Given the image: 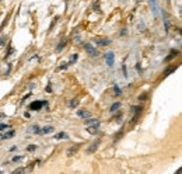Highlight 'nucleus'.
<instances>
[{
    "label": "nucleus",
    "instance_id": "nucleus-25",
    "mask_svg": "<svg viewBox=\"0 0 182 174\" xmlns=\"http://www.w3.org/2000/svg\"><path fill=\"white\" fill-rule=\"evenodd\" d=\"M35 149H37L35 146H28V148H27V150L28 152H32V150H35Z\"/></svg>",
    "mask_w": 182,
    "mask_h": 174
},
{
    "label": "nucleus",
    "instance_id": "nucleus-13",
    "mask_svg": "<svg viewBox=\"0 0 182 174\" xmlns=\"http://www.w3.org/2000/svg\"><path fill=\"white\" fill-rule=\"evenodd\" d=\"M163 16H164V23H165V30L168 31V30H170V23H168V18H167L165 11H163Z\"/></svg>",
    "mask_w": 182,
    "mask_h": 174
},
{
    "label": "nucleus",
    "instance_id": "nucleus-8",
    "mask_svg": "<svg viewBox=\"0 0 182 174\" xmlns=\"http://www.w3.org/2000/svg\"><path fill=\"white\" fill-rule=\"evenodd\" d=\"M79 148H80V145H76V146H71L70 149H69V153H67V155H69V156H71V155H74L76 152L79 150Z\"/></svg>",
    "mask_w": 182,
    "mask_h": 174
},
{
    "label": "nucleus",
    "instance_id": "nucleus-5",
    "mask_svg": "<svg viewBox=\"0 0 182 174\" xmlns=\"http://www.w3.org/2000/svg\"><path fill=\"white\" fill-rule=\"evenodd\" d=\"M151 3V10H153V13L157 16L158 14V4H157V0H150Z\"/></svg>",
    "mask_w": 182,
    "mask_h": 174
},
{
    "label": "nucleus",
    "instance_id": "nucleus-29",
    "mask_svg": "<svg viewBox=\"0 0 182 174\" xmlns=\"http://www.w3.org/2000/svg\"><path fill=\"white\" fill-rule=\"evenodd\" d=\"M137 1H139V0H137Z\"/></svg>",
    "mask_w": 182,
    "mask_h": 174
},
{
    "label": "nucleus",
    "instance_id": "nucleus-6",
    "mask_svg": "<svg viewBox=\"0 0 182 174\" xmlns=\"http://www.w3.org/2000/svg\"><path fill=\"white\" fill-rule=\"evenodd\" d=\"M98 146H100V141H95V142L87 149V153H94V152L97 150V148H98Z\"/></svg>",
    "mask_w": 182,
    "mask_h": 174
},
{
    "label": "nucleus",
    "instance_id": "nucleus-19",
    "mask_svg": "<svg viewBox=\"0 0 182 174\" xmlns=\"http://www.w3.org/2000/svg\"><path fill=\"white\" fill-rule=\"evenodd\" d=\"M76 61H77V55H71L70 56V62H69V63H74Z\"/></svg>",
    "mask_w": 182,
    "mask_h": 174
},
{
    "label": "nucleus",
    "instance_id": "nucleus-9",
    "mask_svg": "<svg viewBox=\"0 0 182 174\" xmlns=\"http://www.w3.org/2000/svg\"><path fill=\"white\" fill-rule=\"evenodd\" d=\"M14 135H16V132H14V131H10V132H7V134L1 135V138H3V139H8V138H13Z\"/></svg>",
    "mask_w": 182,
    "mask_h": 174
},
{
    "label": "nucleus",
    "instance_id": "nucleus-26",
    "mask_svg": "<svg viewBox=\"0 0 182 174\" xmlns=\"http://www.w3.org/2000/svg\"><path fill=\"white\" fill-rule=\"evenodd\" d=\"M146 98V94H143V95H139V100H144Z\"/></svg>",
    "mask_w": 182,
    "mask_h": 174
},
{
    "label": "nucleus",
    "instance_id": "nucleus-22",
    "mask_svg": "<svg viewBox=\"0 0 182 174\" xmlns=\"http://www.w3.org/2000/svg\"><path fill=\"white\" fill-rule=\"evenodd\" d=\"M25 170L24 168H17V170H14V174H18V173H24Z\"/></svg>",
    "mask_w": 182,
    "mask_h": 174
},
{
    "label": "nucleus",
    "instance_id": "nucleus-18",
    "mask_svg": "<svg viewBox=\"0 0 182 174\" xmlns=\"http://www.w3.org/2000/svg\"><path fill=\"white\" fill-rule=\"evenodd\" d=\"M175 69H176V68H170V69H167V70H165V73H164V76H168V74H170L171 72H174Z\"/></svg>",
    "mask_w": 182,
    "mask_h": 174
},
{
    "label": "nucleus",
    "instance_id": "nucleus-7",
    "mask_svg": "<svg viewBox=\"0 0 182 174\" xmlns=\"http://www.w3.org/2000/svg\"><path fill=\"white\" fill-rule=\"evenodd\" d=\"M94 42L97 44V45L105 47V45H109V44H111V40H107V38H105V40H95Z\"/></svg>",
    "mask_w": 182,
    "mask_h": 174
},
{
    "label": "nucleus",
    "instance_id": "nucleus-27",
    "mask_svg": "<svg viewBox=\"0 0 182 174\" xmlns=\"http://www.w3.org/2000/svg\"><path fill=\"white\" fill-rule=\"evenodd\" d=\"M4 117V114H0V118H3Z\"/></svg>",
    "mask_w": 182,
    "mask_h": 174
},
{
    "label": "nucleus",
    "instance_id": "nucleus-2",
    "mask_svg": "<svg viewBox=\"0 0 182 174\" xmlns=\"http://www.w3.org/2000/svg\"><path fill=\"white\" fill-rule=\"evenodd\" d=\"M86 49L88 51V54H90L91 56H98V51H97L91 44H86Z\"/></svg>",
    "mask_w": 182,
    "mask_h": 174
},
{
    "label": "nucleus",
    "instance_id": "nucleus-17",
    "mask_svg": "<svg viewBox=\"0 0 182 174\" xmlns=\"http://www.w3.org/2000/svg\"><path fill=\"white\" fill-rule=\"evenodd\" d=\"M77 104H79V100H76V98H74V100H71V101H70V107H71V108H74V107H77Z\"/></svg>",
    "mask_w": 182,
    "mask_h": 174
},
{
    "label": "nucleus",
    "instance_id": "nucleus-12",
    "mask_svg": "<svg viewBox=\"0 0 182 174\" xmlns=\"http://www.w3.org/2000/svg\"><path fill=\"white\" fill-rule=\"evenodd\" d=\"M66 138H67V134H64V132H60V134L55 135V139H66Z\"/></svg>",
    "mask_w": 182,
    "mask_h": 174
},
{
    "label": "nucleus",
    "instance_id": "nucleus-23",
    "mask_svg": "<svg viewBox=\"0 0 182 174\" xmlns=\"http://www.w3.org/2000/svg\"><path fill=\"white\" fill-rule=\"evenodd\" d=\"M113 88H115V94H120V88L118 86H115Z\"/></svg>",
    "mask_w": 182,
    "mask_h": 174
},
{
    "label": "nucleus",
    "instance_id": "nucleus-16",
    "mask_svg": "<svg viewBox=\"0 0 182 174\" xmlns=\"http://www.w3.org/2000/svg\"><path fill=\"white\" fill-rule=\"evenodd\" d=\"M118 108H120V103H115V104H112V107H111V111L113 112V111H116Z\"/></svg>",
    "mask_w": 182,
    "mask_h": 174
},
{
    "label": "nucleus",
    "instance_id": "nucleus-20",
    "mask_svg": "<svg viewBox=\"0 0 182 174\" xmlns=\"http://www.w3.org/2000/svg\"><path fill=\"white\" fill-rule=\"evenodd\" d=\"M6 40H7L6 37H1V38H0V48H1L3 45H4V44H6Z\"/></svg>",
    "mask_w": 182,
    "mask_h": 174
},
{
    "label": "nucleus",
    "instance_id": "nucleus-1",
    "mask_svg": "<svg viewBox=\"0 0 182 174\" xmlns=\"http://www.w3.org/2000/svg\"><path fill=\"white\" fill-rule=\"evenodd\" d=\"M42 105H48V103H46V101H34V103L30 104V108L37 111V110H39Z\"/></svg>",
    "mask_w": 182,
    "mask_h": 174
},
{
    "label": "nucleus",
    "instance_id": "nucleus-28",
    "mask_svg": "<svg viewBox=\"0 0 182 174\" xmlns=\"http://www.w3.org/2000/svg\"><path fill=\"white\" fill-rule=\"evenodd\" d=\"M167 1H168V3H170V0H167Z\"/></svg>",
    "mask_w": 182,
    "mask_h": 174
},
{
    "label": "nucleus",
    "instance_id": "nucleus-10",
    "mask_svg": "<svg viewBox=\"0 0 182 174\" xmlns=\"http://www.w3.org/2000/svg\"><path fill=\"white\" fill-rule=\"evenodd\" d=\"M87 125H94V127H98V125H100V121H98V119H88Z\"/></svg>",
    "mask_w": 182,
    "mask_h": 174
},
{
    "label": "nucleus",
    "instance_id": "nucleus-3",
    "mask_svg": "<svg viewBox=\"0 0 182 174\" xmlns=\"http://www.w3.org/2000/svg\"><path fill=\"white\" fill-rule=\"evenodd\" d=\"M77 115L86 119V118H90V117H91V112H90V111H84V110H79L77 111Z\"/></svg>",
    "mask_w": 182,
    "mask_h": 174
},
{
    "label": "nucleus",
    "instance_id": "nucleus-24",
    "mask_svg": "<svg viewBox=\"0 0 182 174\" xmlns=\"http://www.w3.org/2000/svg\"><path fill=\"white\" fill-rule=\"evenodd\" d=\"M8 125H6V124H3V125H0V131H4V129H7Z\"/></svg>",
    "mask_w": 182,
    "mask_h": 174
},
{
    "label": "nucleus",
    "instance_id": "nucleus-21",
    "mask_svg": "<svg viewBox=\"0 0 182 174\" xmlns=\"http://www.w3.org/2000/svg\"><path fill=\"white\" fill-rule=\"evenodd\" d=\"M23 156H14V157H13V161H21V160H23Z\"/></svg>",
    "mask_w": 182,
    "mask_h": 174
},
{
    "label": "nucleus",
    "instance_id": "nucleus-11",
    "mask_svg": "<svg viewBox=\"0 0 182 174\" xmlns=\"http://www.w3.org/2000/svg\"><path fill=\"white\" fill-rule=\"evenodd\" d=\"M52 131H53V128H51V127H45L44 129H42V131H41V134H42V135H46V134H51Z\"/></svg>",
    "mask_w": 182,
    "mask_h": 174
},
{
    "label": "nucleus",
    "instance_id": "nucleus-4",
    "mask_svg": "<svg viewBox=\"0 0 182 174\" xmlns=\"http://www.w3.org/2000/svg\"><path fill=\"white\" fill-rule=\"evenodd\" d=\"M113 58H115V56H113L112 52H108V54H107V65H108L109 68L113 66Z\"/></svg>",
    "mask_w": 182,
    "mask_h": 174
},
{
    "label": "nucleus",
    "instance_id": "nucleus-15",
    "mask_svg": "<svg viewBox=\"0 0 182 174\" xmlns=\"http://www.w3.org/2000/svg\"><path fill=\"white\" fill-rule=\"evenodd\" d=\"M87 131H88V132H90L91 135H94V134H97V127H94V125H93V127H90V125H88Z\"/></svg>",
    "mask_w": 182,
    "mask_h": 174
},
{
    "label": "nucleus",
    "instance_id": "nucleus-14",
    "mask_svg": "<svg viewBox=\"0 0 182 174\" xmlns=\"http://www.w3.org/2000/svg\"><path fill=\"white\" fill-rule=\"evenodd\" d=\"M64 45H66V40H62V42L59 44V47L56 48V52H60V51L63 49V47H64Z\"/></svg>",
    "mask_w": 182,
    "mask_h": 174
}]
</instances>
